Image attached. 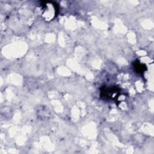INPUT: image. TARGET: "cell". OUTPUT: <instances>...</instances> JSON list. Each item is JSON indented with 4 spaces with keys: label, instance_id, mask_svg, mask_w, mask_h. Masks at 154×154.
Returning a JSON list of instances; mask_svg holds the SVG:
<instances>
[{
    "label": "cell",
    "instance_id": "cell-1",
    "mask_svg": "<svg viewBox=\"0 0 154 154\" xmlns=\"http://www.w3.org/2000/svg\"><path fill=\"white\" fill-rule=\"evenodd\" d=\"M119 91L120 89L116 87H102L100 89V96L105 99H115L114 95L119 94Z\"/></svg>",
    "mask_w": 154,
    "mask_h": 154
},
{
    "label": "cell",
    "instance_id": "cell-2",
    "mask_svg": "<svg viewBox=\"0 0 154 154\" xmlns=\"http://www.w3.org/2000/svg\"><path fill=\"white\" fill-rule=\"evenodd\" d=\"M134 67L137 73L139 74H143V73L147 70V66L146 64L141 63L138 60L134 62Z\"/></svg>",
    "mask_w": 154,
    "mask_h": 154
}]
</instances>
